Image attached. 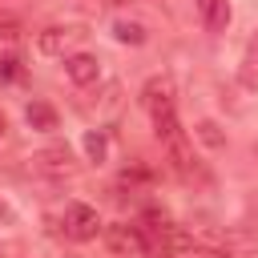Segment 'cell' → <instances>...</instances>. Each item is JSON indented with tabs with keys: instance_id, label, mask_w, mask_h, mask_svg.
Here are the masks:
<instances>
[{
	"instance_id": "obj_10",
	"label": "cell",
	"mask_w": 258,
	"mask_h": 258,
	"mask_svg": "<svg viewBox=\"0 0 258 258\" xmlns=\"http://www.w3.org/2000/svg\"><path fill=\"white\" fill-rule=\"evenodd\" d=\"M202 16L210 32H226L230 24V0H202Z\"/></svg>"
},
{
	"instance_id": "obj_7",
	"label": "cell",
	"mask_w": 258,
	"mask_h": 258,
	"mask_svg": "<svg viewBox=\"0 0 258 258\" xmlns=\"http://www.w3.org/2000/svg\"><path fill=\"white\" fill-rule=\"evenodd\" d=\"M141 105L149 109V117L161 113V109H173V89H169V81H165V77L145 81V89H141Z\"/></svg>"
},
{
	"instance_id": "obj_9",
	"label": "cell",
	"mask_w": 258,
	"mask_h": 258,
	"mask_svg": "<svg viewBox=\"0 0 258 258\" xmlns=\"http://www.w3.org/2000/svg\"><path fill=\"white\" fill-rule=\"evenodd\" d=\"M24 117H28V125H32V129H40V133L56 129V109H52L48 101H28Z\"/></svg>"
},
{
	"instance_id": "obj_13",
	"label": "cell",
	"mask_w": 258,
	"mask_h": 258,
	"mask_svg": "<svg viewBox=\"0 0 258 258\" xmlns=\"http://www.w3.org/2000/svg\"><path fill=\"white\" fill-rule=\"evenodd\" d=\"M85 153H89V161H105L109 141H105V133H101V129H89V133H85Z\"/></svg>"
},
{
	"instance_id": "obj_12",
	"label": "cell",
	"mask_w": 258,
	"mask_h": 258,
	"mask_svg": "<svg viewBox=\"0 0 258 258\" xmlns=\"http://www.w3.org/2000/svg\"><path fill=\"white\" fill-rule=\"evenodd\" d=\"M210 149H226V133L218 129V121H198V129H194Z\"/></svg>"
},
{
	"instance_id": "obj_17",
	"label": "cell",
	"mask_w": 258,
	"mask_h": 258,
	"mask_svg": "<svg viewBox=\"0 0 258 258\" xmlns=\"http://www.w3.org/2000/svg\"><path fill=\"white\" fill-rule=\"evenodd\" d=\"M64 258H73V254H64Z\"/></svg>"
},
{
	"instance_id": "obj_16",
	"label": "cell",
	"mask_w": 258,
	"mask_h": 258,
	"mask_svg": "<svg viewBox=\"0 0 258 258\" xmlns=\"http://www.w3.org/2000/svg\"><path fill=\"white\" fill-rule=\"evenodd\" d=\"M254 161H258V141H254Z\"/></svg>"
},
{
	"instance_id": "obj_11",
	"label": "cell",
	"mask_w": 258,
	"mask_h": 258,
	"mask_svg": "<svg viewBox=\"0 0 258 258\" xmlns=\"http://www.w3.org/2000/svg\"><path fill=\"white\" fill-rule=\"evenodd\" d=\"M113 36H117L121 44H141V40H145V28H141L137 20H117V24H113Z\"/></svg>"
},
{
	"instance_id": "obj_5",
	"label": "cell",
	"mask_w": 258,
	"mask_h": 258,
	"mask_svg": "<svg viewBox=\"0 0 258 258\" xmlns=\"http://www.w3.org/2000/svg\"><path fill=\"white\" fill-rule=\"evenodd\" d=\"M32 165H36L40 173H52V177L73 173V149H69V145H48V149H40V153L32 157Z\"/></svg>"
},
{
	"instance_id": "obj_4",
	"label": "cell",
	"mask_w": 258,
	"mask_h": 258,
	"mask_svg": "<svg viewBox=\"0 0 258 258\" xmlns=\"http://www.w3.org/2000/svg\"><path fill=\"white\" fill-rule=\"evenodd\" d=\"M81 36H85V32H81L77 24H48V28L36 36V48L48 52V56H60V52H64L73 40H81Z\"/></svg>"
},
{
	"instance_id": "obj_6",
	"label": "cell",
	"mask_w": 258,
	"mask_h": 258,
	"mask_svg": "<svg viewBox=\"0 0 258 258\" xmlns=\"http://www.w3.org/2000/svg\"><path fill=\"white\" fill-rule=\"evenodd\" d=\"M64 73H69L73 85H93V81L101 77V64H97L93 52H69V56H64Z\"/></svg>"
},
{
	"instance_id": "obj_14",
	"label": "cell",
	"mask_w": 258,
	"mask_h": 258,
	"mask_svg": "<svg viewBox=\"0 0 258 258\" xmlns=\"http://www.w3.org/2000/svg\"><path fill=\"white\" fill-rule=\"evenodd\" d=\"M0 36H4V40H16V36H20V20H16L12 12H0Z\"/></svg>"
},
{
	"instance_id": "obj_15",
	"label": "cell",
	"mask_w": 258,
	"mask_h": 258,
	"mask_svg": "<svg viewBox=\"0 0 258 258\" xmlns=\"http://www.w3.org/2000/svg\"><path fill=\"white\" fill-rule=\"evenodd\" d=\"M16 64H20L16 56H8V60H0V81H12V77H16Z\"/></svg>"
},
{
	"instance_id": "obj_8",
	"label": "cell",
	"mask_w": 258,
	"mask_h": 258,
	"mask_svg": "<svg viewBox=\"0 0 258 258\" xmlns=\"http://www.w3.org/2000/svg\"><path fill=\"white\" fill-rule=\"evenodd\" d=\"M238 85H242V89H250V93H258V32L250 36V44H246V52H242Z\"/></svg>"
},
{
	"instance_id": "obj_2",
	"label": "cell",
	"mask_w": 258,
	"mask_h": 258,
	"mask_svg": "<svg viewBox=\"0 0 258 258\" xmlns=\"http://www.w3.org/2000/svg\"><path fill=\"white\" fill-rule=\"evenodd\" d=\"M161 145H165V153H169L173 169H177L185 181H206V169L198 165V157H194V145H189L185 129H173L169 137H161Z\"/></svg>"
},
{
	"instance_id": "obj_3",
	"label": "cell",
	"mask_w": 258,
	"mask_h": 258,
	"mask_svg": "<svg viewBox=\"0 0 258 258\" xmlns=\"http://www.w3.org/2000/svg\"><path fill=\"white\" fill-rule=\"evenodd\" d=\"M64 234H69L73 242H89V238H97V234H101V218H97V210L85 206V202H69V206H64Z\"/></svg>"
},
{
	"instance_id": "obj_1",
	"label": "cell",
	"mask_w": 258,
	"mask_h": 258,
	"mask_svg": "<svg viewBox=\"0 0 258 258\" xmlns=\"http://www.w3.org/2000/svg\"><path fill=\"white\" fill-rule=\"evenodd\" d=\"M101 234L117 258H145L149 254V238L137 222H113V226H101Z\"/></svg>"
}]
</instances>
